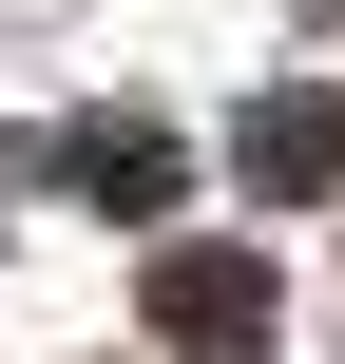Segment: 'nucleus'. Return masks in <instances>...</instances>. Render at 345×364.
<instances>
[{
	"mask_svg": "<svg viewBox=\"0 0 345 364\" xmlns=\"http://www.w3.org/2000/svg\"><path fill=\"white\" fill-rule=\"evenodd\" d=\"M154 326H173L192 364H250V346H269V269H230V250H173V269H154Z\"/></svg>",
	"mask_w": 345,
	"mask_h": 364,
	"instance_id": "obj_1",
	"label": "nucleus"
}]
</instances>
